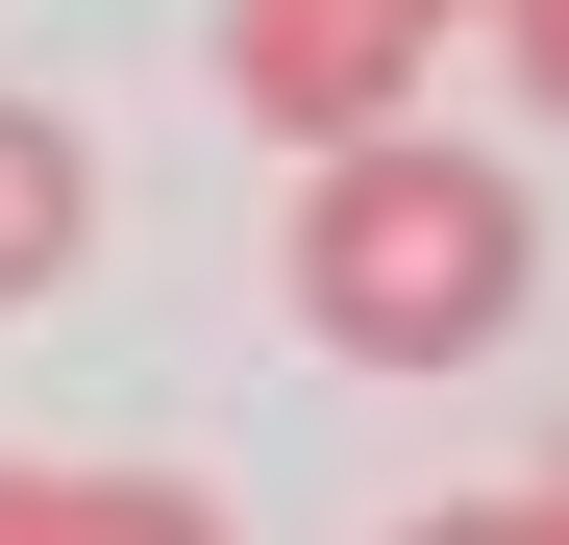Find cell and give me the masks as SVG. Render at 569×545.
<instances>
[{"mask_svg":"<svg viewBox=\"0 0 569 545\" xmlns=\"http://www.w3.org/2000/svg\"><path fill=\"white\" fill-rule=\"evenodd\" d=\"M298 323L347 373H496L545 323V199L520 149H446V125H371L298 174Z\"/></svg>","mask_w":569,"mask_h":545,"instance_id":"obj_1","label":"cell"},{"mask_svg":"<svg viewBox=\"0 0 569 545\" xmlns=\"http://www.w3.org/2000/svg\"><path fill=\"white\" fill-rule=\"evenodd\" d=\"M74 248H100V149H74L50 100H0V298H50Z\"/></svg>","mask_w":569,"mask_h":545,"instance_id":"obj_3","label":"cell"},{"mask_svg":"<svg viewBox=\"0 0 569 545\" xmlns=\"http://www.w3.org/2000/svg\"><path fill=\"white\" fill-rule=\"evenodd\" d=\"M223 125H272V149H371V125H421V26L397 0H223Z\"/></svg>","mask_w":569,"mask_h":545,"instance_id":"obj_2","label":"cell"},{"mask_svg":"<svg viewBox=\"0 0 569 545\" xmlns=\"http://www.w3.org/2000/svg\"><path fill=\"white\" fill-rule=\"evenodd\" d=\"M397 26H421V50H446V26H470V0H397Z\"/></svg>","mask_w":569,"mask_h":545,"instance_id":"obj_7","label":"cell"},{"mask_svg":"<svg viewBox=\"0 0 569 545\" xmlns=\"http://www.w3.org/2000/svg\"><path fill=\"white\" fill-rule=\"evenodd\" d=\"M397 545H569L545 496H446V521H397Z\"/></svg>","mask_w":569,"mask_h":545,"instance_id":"obj_5","label":"cell"},{"mask_svg":"<svg viewBox=\"0 0 569 545\" xmlns=\"http://www.w3.org/2000/svg\"><path fill=\"white\" fill-rule=\"evenodd\" d=\"M50 545H223L199 472H50Z\"/></svg>","mask_w":569,"mask_h":545,"instance_id":"obj_4","label":"cell"},{"mask_svg":"<svg viewBox=\"0 0 569 545\" xmlns=\"http://www.w3.org/2000/svg\"><path fill=\"white\" fill-rule=\"evenodd\" d=\"M0 545H50V472H0Z\"/></svg>","mask_w":569,"mask_h":545,"instance_id":"obj_6","label":"cell"}]
</instances>
